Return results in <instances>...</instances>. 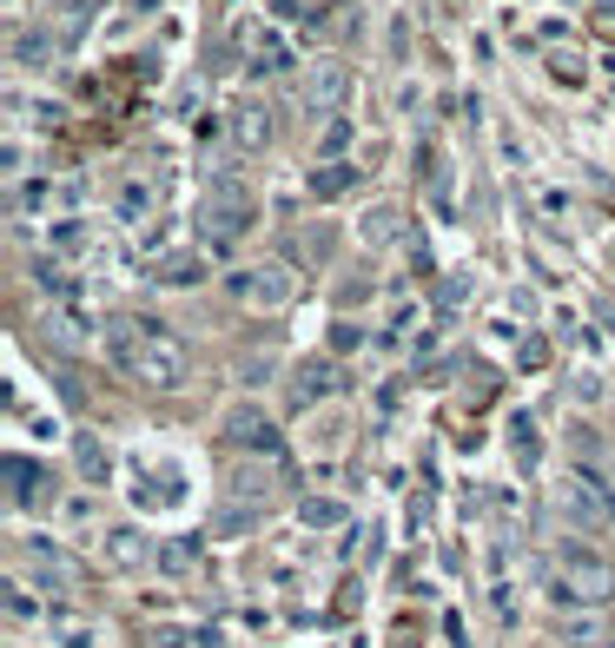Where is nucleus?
<instances>
[{
    "mask_svg": "<svg viewBox=\"0 0 615 648\" xmlns=\"http://www.w3.org/2000/svg\"><path fill=\"white\" fill-rule=\"evenodd\" d=\"M106 351H113V364H119L126 378H139V384H152V391H172V384L185 378V351H179L152 318H119V325L106 331Z\"/></svg>",
    "mask_w": 615,
    "mask_h": 648,
    "instance_id": "obj_1",
    "label": "nucleus"
},
{
    "mask_svg": "<svg viewBox=\"0 0 615 648\" xmlns=\"http://www.w3.org/2000/svg\"><path fill=\"white\" fill-rule=\"evenodd\" d=\"M232 291H238V298H258V305H278V298H291V272H285V265H265L258 278H245V272H238V278H232Z\"/></svg>",
    "mask_w": 615,
    "mask_h": 648,
    "instance_id": "obj_3",
    "label": "nucleus"
},
{
    "mask_svg": "<svg viewBox=\"0 0 615 648\" xmlns=\"http://www.w3.org/2000/svg\"><path fill=\"white\" fill-rule=\"evenodd\" d=\"M556 596H570V603H609L615 570L603 556H563L556 563Z\"/></svg>",
    "mask_w": 615,
    "mask_h": 648,
    "instance_id": "obj_2",
    "label": "nucleus"
}]
</instances>
